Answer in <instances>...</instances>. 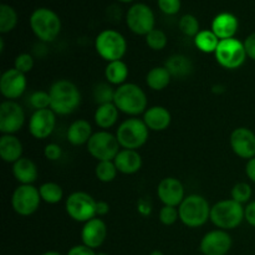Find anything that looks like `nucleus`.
<instances>
[{
    "label": "nucleus",
    "instance_id": "nucleus-46",
    "mask_svg": "<svg viewBox=\"0 0 255 255\" xmlns=\"http://www.w3.org/2000/svg\"><path fill=\"white\" fill-rule=\"evenodd\" d=\"M246 174H247V177L249 178V181H252L253 183H255V157L254 158L249 159V161L247 162Z\"/></svg>",
    "mask_w": 255,
    "mask_h": 255
},
{
    "label": "nucleus",
    "instance_id": "nucleus-21",
    "mask_svg": "<svg viewBox=\"0 0 255 255\" xmlns=\"http://www.w3.org/2000/svg\"><path fill=\"white\" fill-rule=\"evenodd\" d=\"M239 29L238 17L231 12H221L212 21V31L219 37V40L232 39Z\"/></svg>",
    "mask_w": 255,
    "mask_h": 255
},
{
    "label": "nucleus",
    "instance_id": "nucleus-19",
    "mask_svg": "<svg viewBox=\"0 0 255 255\" xmlns=\"http://www.w3.org/2000/svg\"><path fill=\"white\" fill-rule=\"evenodd\" d=\"M107 238V226L100 217L84 223L81 229L82 244L91 249H97L105 243Z\"/></svg>",
    "mask_w": 255,
    "mask_h": 255
},
{
    "label": "nucleus",
    "instance_id": "nucleus-47",
    "mask_svg": "<svg viewBox=\"0 0 255 255\" xmlns=\"http://www.w3.org/2000/svg\"><path fill=\"white\" fill-rule=\"evenodd\" d=\"M110 212V204L105 201H97L96 206V213L97 217H104L107 216Z\"/></svg>",
    "mask_w": 255,
    "mask_h": 255
},
{
    "label": "nucleus",
    "instance_id": "nucleus-12",
    "mask_svg": "<svg viewBox=\"0 0 255 255\" xmlns=\"http://www.w3.org/2000/svg\"><path fill=\"white\" fill-rule=\"evenodd\" d=\"M126 24L127 27L136 35H143L146 36L148 32L156 29V17L154 12L148 5L137 2L133 4L126 14Z\"/></svg>",
    "mask_w": 255,
    "mask_h": 255
},
{
    "label": "nucleus",
    "instance_id": "nucleus-30",
    "mask_svg": "<svg viewBox=\"0 0 255 255\" xmlns=\"http://www.w3.org/2000/svg\"><path fill=\"white\" fill-rule=\"evenodd\" d=\"M219 37L212 30H201L194 37V45L204 54H214L219 45Z\"/></svg>",
    "mask_w": 255,
    "mask_h": 255
},
{
    "label": "nucleus",
    "instance_id": "nucleus-28",
    "mask_svg": "<svg viewBox=\"0 0 255 255\" xmlns=\"http://www.w3.org/2000/svg\"><path fill=\"white\" fill-rule=\"evenodd\" d=\"M128 66L122 60L107 62L106 69H105L106 81L111 85H116V86H121V85L126 84L127 79H128Z\"/></svg>",
    "mask_w": 255,
    "mask_h": 255
},
{
    "label": "nucleus",
    "instance_id": "nucleus-36",
    "mask_svg": "<svg viewBox=\"0 0 255 255\" xmlns=\"http://www.w3.org/2000/svg\"><path fill=\"white\" fill-rule=\"evenodd\" d=\"M179 30L188 37H196L201 31L199 21L194 15L186 14L179 19Z\"/></svg>",
    "mask_w": 255,
    "mask_h": 255
},
{
    "label": "nucleus",
    "instance_id": "nucleus-5",
    "mask_svg": "<svg viewBox=\"0 0 255 255\" xmlns=\"http://www.w3.org/2000/svg\"><path fill=\"white\" fill-rule=\"evenodd\" d=\"M30 27L40 41L52 42L61 31V20L54 10L39 7L30 15Z\"/></svg>",
    "mask_w": 255,
    "mask_h": 255
},
{
    "label": "nucleus",
    "instance_id": "nucleus-49",
    "mask_svg": "<svg viewBox=\"0 0 255 255\" xmlns=\"http://www.w3.org/2000/svg\"><path fill=\"white\" fill-rule=\"evenodd\" d=\"M149 255H164L163 252H161L159 249H154V251H152Z\"/></svg>",
    "mask_w": 255,
    "mask_h": 255
},
{
    "label": "nucleus",
    "instance_id": "nucleus-18",
    "mask_svg": "<svg viewBox=\"0 0 255 255\" xmlns=\"http://www.w3.org/2000/svg\"><path fill=\"white\" fill-rule=\"evenodd\" d=\"M157 197L163 206L179 207L186 198L183 183L174 177L163 178L157 187Z\"/></svg>",
    "mask_w": 255,
    "mask_h": 255
},
{
    "label": "nucleus",
    "instance_id": "nucleus-50",
    "mask_svg": "<svg viewBox=\"0 0 255 255\" xmlns=\"http://www.w3.org/2000/svg\"><path fill=\"white\" fill-rule=\"evenodd\" d=\"M119 1H121V2H131V1H133V0H119Z\"/></svg>",
    "mask_w": 255,
    "mask_h": 255
},
{
    "label": "nucleus",
    "instance_id": "nucleus-48",
    "mask_svg": "<svg viewBox=\"0 0 255 255\" xmlns=\"http://www.w3.org/2000/svg\"><path fill=\"white\" fill-rule=\"evenodd\" d=\"M41 255H62V254L56 251H49V252H45V253H42Z\"/></svg>",
    "mask_w": 255,
    "mask_h": 255
},
{
    "label": "nucleus",
    "instance_id": "nucleus-16",
    "mask_svg": "<svg viewBox=\"0 0 255 255\" xmlns=\"http://www.w3.org/2000/svg\"><path fill=\"white\" fill-rule=\"evenodd\" d=\"M56 126V114L51 109L36 110L29 121V132L34 138L45 139L50 137Z\"/></svg>",
    "mask_w": 255,
    "mask_h": 255
},
{
    "label": "nucleus",
    "instance_id": "nucleus-34",
    "mask_svg": "<svg viewBox=\"0 0 255 255\" xmlns=\"http://www.w3.org/2000/svg\"><path fill=\"white\" fill-rule=\"evenodd\" d=\"M115 91H116V89L114 90L111 84H109V82H100V84H97L94 87L92 96H94V100L97 104V106L104 104H111V102H114L115 99Z\"/></svg>",
    "mask_w": 255,
    "mask_h": 255
},
{
    "label": "nucleus",
    "instance_id": "nucleus-39",
    "mask_svg": "<svg viewBox=\"0 0 255 255\" xmlns=\"http://www.w3.org/2000/svg\"><path fill=\"white\" fill-rule=\"evenodd\" d=\"M158 218L159 222H161L163 226H173V224L179 219L178 207L163 206L159 209Z\"/></svg>",
    "mask_w": 255,
    "mask_h": 255
},
{
    "label": "nucleus",
    "instance_id": "nucleus-23",
    "mask_svg": "<svg viewBox=\"0 0 255 255\" xmlns=\"http://www.w3.org/2000/svg\"><path fill=\"white\" fill-rule=\"evenodd\" d=\"M22 143L15 134L0 137V157L6 163H15L22 157Z\"/></svg>",
    "mask_w": 255,
    "mask_h": 255
},
{
    "label": "nucleus",
    "instance_id": "nucleus-24",
    "mask_svg": "<svg viewBox=\"0 0 255 255\" xmlns=\"http://www.w3.org/2000/svg\"><path fill=\"white\" fill-rule=\"evenodd\" d=\"M12 176L20 184H32L39 177L36 164L26 157H21L12 163Z\"/></svg>",
    "mask_w": 255,
    "mask_h": 255
},
{
    "label": "nucleus",
    "instance_id": "nucleus-41",
    "mask_svg": "<svg viewBox=\"0 0 255 255\" xmlns=\"http://www.w3.org/2000/svg\"><path fill=\"white\" fill-rule=\"evenodd\" d=\"M181 0H158V7L163 14L176 15L181 10Z\"/></svg>",
    "mask_w": 255,
    "mask_h": 255
},
{
    "label": "nucleus",
    "instance_id": "nucleus-44",
    "mask_svg": "<svg viewBox=\"0 0 255 255\" xmlns=\"http://www.w3.org/2000/svg\"><path fill=\"white\" fill-rule=\"evenodd\" d=\"M244 218L249 226L255 228V201H251L244 207Z\"/></svg>",
    "mask_w": 255,
    "mask_h": 255
},
{
    "label": "nucleus",
    "instance_id": "nucleus-11",
    "mask_svg": "<svg viewBox=\"0 0 255 255\" xmlns=\"http://www.w3.org/2000/svg\"><path fill=\"white\" fill-rule=\"evenodd\" d=\"M41 197L39 188L32 184H20L11 196V207L16 214L29 217L39 209Z\"/></svg>",
    "mask_w": 255,
    "mask_h": 255
},
{
    "label": "nucleus",
    "instance_id": "nucleus-15",
    "mask_svg": "<svg viewBox=\"0 0 255 255\" xmlns=\"http://www.w3.org/2000/svg\"><path fill=\"white\" fill-rule=\"evenodd\" d=\"M27 80L26 75L20 72L15 67L7 69L2 72L0 77V92L6 100H12L21 97L26 91Z\"/></svg>",
    "mask_w": 255,
    "mask_h": 255
},
{
    "label": "nucleus",
    "instance_id": "nucleus-43",
    "mask_svg": "<svg viewBox=\"0 0 255 255\" xmlns=\"http://www.w3.org/2000/svg\"><path fill=\"white\" fill-rule=\"evenodd\" d=\"M244 47H246L247 56L255 61V32H252L247 39L244 40Z\"/></svg>",
    "mask_w": 255,
    "mask_h": 255
},
{
    "label": "nucleus",
    "instance_id": "nucleus-26",
    "mask_svg": "<svg viewBox=\"0 0 255 255\" xmlns=\"http://www.w3.org/2000/svg\"><path fill=\"white\" fill-rule=\"evenodd\" d=\"M119 115L120 111L114 102L99 105L94 115L95 124L101 129L107 131V129H110L116 125L117 120H119Z\"/></svg>",
    "mask_w": 255,
    "mask_h": 255
},
{
    "label": "nucleus",
    "instance_id": "nucleus-13",
    "mask_svg": "<svg viewBox=\"0 0 255 255\" xmlns=\"http://www.w3.org/2000/svg\"><path fill=\"white\" fill-rule=\"evenodd\" d=\"M25 124V111L16 101L5 100L0 105V132L15 134Z\"/></svg>",
    "mask_w": 255,
    "mask_h": 255
},
{
    "label": "nucleus",
    "instance_id": "nucleus-25",
    "mask_svg": "<svg viewBox=\"0 0 255 255\" xmlns=\"http://www.w3.org/2000/svg\"><path fill=\"white\" fill-rule=\"evenodd\" d=\"M92 134V126L87 120H76L67 128V141L72 146H82L89 143Z\"/></svg>",
    "mask_w": 255,
    "mask_h": 255
},
{
    "label": "nucleus",
    "instance_id": "nucleus-52",
    "mask_svg": "<svg viewBox=\"0 0 255 255\" xmlns=\"http://www.w3.org/2000/svg\"><path fill=\"white\" fill-rule=\"evenodd\" d=\"M199 255H204V254H199Z\"/></svg>",
    "mask_w": 255,
    "mask_h": 255
},
{
    "label": "nucleus",
    "instance_id": "nucleus-6",
    "mask_svg": "<svg viewBox=\"0 0 255 255\" xmlns=\"http://www.w3.org/2000/svg\"><path fill=\"white\" fill-rule=\"evenodd\" d=\"M149 129L143 122L137 117L125 120L117 127L116 137L121 148L137 151L148 141Z\"/></svg>",
    "mask_w": 255,
    "mask_h": 255
},
{
    "label": "nucleus",
    "instance_id": "nucleus-40",
    "mask_svg": "<svg viewBox=\"0 0 255 255\" xmlns=\"http://www.w3.org/2000/svg\"><path fill=\"white\" fill-rule=\"evenodd\" d=\"M14 67L16 70H19L20 72L26 75L34 67V57L30 54H27V52L19 54L14 60Z\"/></svg>",
    "mask_w": 255,
    "mask_h": 255
},
{
    "label": "nucleus",
    "instance_id": "nucleus-37",
    "mask_svg": "<svg viewBox=\"0 0 255 255\" xmlns=\"http://www.w3.org/2000/svg\"><path fill=\"white\" fill-rule=\"evenodd\" d=\"M232 199H234L236 202L241 204H246L251 202L252 196H253V189L249 183L246 182H239V183L234 184V187L232 188L231 192Z\"/></svg>",
    "mask_w": 255,
    "mask_h": 255
},
{
    "label": "nucleus",
    "instance_id": "nucleus-4",
    "mask_svg": "<svg viewBox=\"0 0 255 255\" xmlns=\"http://www.w3.org/2000/svg\"><path fill=\"white\" fill-rule=\"evenodd\" d=\"M244 218L243 204L238 203L234 199H223L217 202L211 209V222L222 231H233L238 228Z\"/></svg>",
    "mask_w": 255,
    "mask_h": 255
},
{
    "label": "nucleus",
    "instance_id": "nucleus-8",
    "mask_svg": "<svg viewBox=\"0 0 255 255\" xmlns=\"http://www.w3.org/2000/svg\"><path fill=\"white\" fill-rule=\"evenodd\" d=\"M97 201L86 192L77 191L70 194L65 202V209L71 219L79 223H86L97 217Z\"/></svg>",
    "mask_w": 255,
    "mask_h": 255
},
{
    "label": "nucleus",
    "instance_id": "nucleus-14",
    "mask_svg": "<svg viewBox=\"0 0 255 255\" xmlns=\"http://www.w3.org/2000/svg\"><path fill=\"white\" fill-rule=\"evenodd\" d=\"M233 246L231 234L227 231L214 229L203 236L199 249L204 255H227Z\"/></svg>",
    "mask_w": 255,
    "mask_h": 255
},
{
    "label": "nucleus",
    "instance_id": "nucleus-9",
    "mask_svg": "<svg viewBox=\"0 0 255 255\" xmlns=\"http://www.w3.org/2000/svg\"><path fill=\"white\" fill-rule=\"evenodd\" d=\"M214 56L222 67L228 70L239 69L248 59L244 42L236 37L221 40Z\"/></svg>",
    "mask_w": 255,
    "mask_h": 255
},
{
    "label": "nucleus",
    "instance_id": "nucleus-7",
    "mask_svg": "<svg viewBox=\"0 0 255 255\" xmlns=\"http://www.w3.org/2000/svg\"><path fill=\"white\" fill-rule=\"evenodd\" d=\"M96 52L107 62L122 60L127 51V41L117 30H102L95 40Z\"/></svg>",
    "mask_w": 255,
    "mask_h": 255
},
{
    "label": "nucleus",
    "instance_id": "nucleus-29",
    "mask_svg": "<svg viewBox=\"0 0 255 255\" xmlns=\"http://www.w3.org/2000/svg\"><path fill=\"white\" fill-rule=\"evenodd\" d=\"M172 75L169 74L166 66L152 67L146 75V84L153 91H162L169 85Z\"/></svg>",
    "mask_w": 255,
    "mask_h": 255
},
{
    "label": "nucleus",
    "instance_id": "nucleus-20",
    "mask_svg": "<svg viewBox=\"0 0 255 255\" xmlns=\"http://www.w3.org/2000/svg\"><path fill=\"white\" fill-rule=\"evenodd\" d=\"M143 122L149 131L162 132L166 131L172 122V115L166 107L152 106L143 114Z\"/></svg>",
    "mask_w": 255,
    "mask_h": 255
},
{
    "label": "nucleus",
    "instance_id": "nucleus-1",
    "mask_svg": "<svg viewBox=\"0 0 255 255\" xmlns=\"http://www.w3.org/2000/svg\"><path fill=\"white\" fill-rule=\"evenodd\" d=\"M50 109L60 116H66L79 109L81 104V92L72 81L61 79L55 81L49 89Z\"/></svg>",
    "mask_w": 255,
    "mask_h": 255
},
{
    "label": "nucleus",
    "instance_id": "nucleus-2",
    "mask_svg": "<svg viewBox=\"0 0 255 255\" xmlns=\"http://www.w3.org/2000/svg\"><path fill=\"white\" fill-rule=\"evenodd\" d=\"M114 104L116 105L120 112L131 117L143 115L148 109L146 92L138 85L132 82H126L117 87L115 91Z\"/></svg>",
    "mask_w": 255,
    "mask_h": 255
},
{
    "label": "nucleus",
    "instance_id": "nucleus-33",
    "mask_svg": "<svg viewBox=\"0 0 255 255\" xmlns=\"http://www.w3.org/2000/svg\"><path fill=\"white\" fill-rule=\"evenodd\" d=\"M117 167L114 161H101L96 164L95 168V174L96 178L102 183H110V182L115 181L117 177Z\"/></svg>",
    "mask_w": 255,
    "mask_h": 255
},
{
    "label": "nucleus",
    "instance_id": "nucleus-10",
    "mask_svg": "<svg viewBox=\"0 0 255 255\" xmlns=\"http://www.w3.org/2000/svg\"><path fill=\"white\" fill-rule=\"evenodd\" d=\"M120 147L121 146L117 141L116 134L105 131V129H100V131L94 132L90 138L87 143V151L99 162L114 161L117 153L121 151Z\"/></svg>",
    "mask_w": 255,
    "mask_h": 255
},
{
    "label": "nucleus",
    "instance_id": "nucleus-51",
    "mask_svg": "<svg viewBox=\"0 0 255 255\" xmlns=\"http://www.w3.org/2000/svg\"><path fill=\"white\" fill-rule=\"evenodd\" d=\"M96 255H109V254L104 253V252H100V253H96Z\"/></svg>",
    "mask_w": 255,
    "mask_h": 255
},
{
    "label": "nucleus",
    "instance_id": "nucleus-42",
    "mask_svg": "<svg viewBox=\"0 0 255 255\" xmlns=\"http://www.w3.org/2000/svg\"><path fill=\"white\" fill-rule=\"evenodd\" d=\"M44 156L45 158L49 159V161H59L62 156V148L60 147V144L57 143L46 144L44 149Z\"/></svg>",
    "mask_w": 255,
    "mask_h": 255
},
{
    "label": "nucleus",
    "instance_id": "nucleus-31",
    "mask_svg": "<svg viewBox=\"0 0 255 255\" xmlns=\"http://www.w3.org/2000/svg\"><path fill=\"white\" fill-rule=\"evenodd\" d=\"M39 192L41 201H44L47 204L60 203L62 197H64V191H62L61 186L55 183V182H45V183H42L40 186Z\"/></svg>",
    "mask_w": 255,
    "mask_h": 255
},
{
    "label": "nucleus",
    "instance_id": "nucleus-27",
    "mask_svg": "<svg viewBox=\"0 0 255 255\" xmlns=\"http://www.w3.org/2000/svg\"><path fill=\"white\" fill-rule=\"evenodd\" d=\"M164 66L168 70L169 74L172 75V77H177V79H184L193 71L192 61L186 55L182 54L172 55L171 57H168Z\"/></svg>",
    "mask_w": 255,
    "mask_h": 255
},
{
    "label": "nucleus",
    "instance_id": "nucleus-17",
    "mask_svg": "<svg viewBox=\"0 0 255 255\" xmlns=\"http://www.w3.org/2000/svg\"><path fill=\"white\" fill-rule=\"evenodd\" d=\"M229 144L234 153L249 161L255 157V133L248 127H238L229 137Z\"/></svg>",
    "mask_w": 255,
    "mask_h": 255
},
{
    "label": "nucleus",
    "instance_id": "nucleus-32",
    "mask_svg": "<svg viewBox=\"0 0 255 255\" xmlns=\"http://www.w3.org/2000/svg\"><path fill=\"white\" fill-rule=\"evenodd\" d=\"M17 24V14L12 6L7 4L0 5V32L6 34L15 29Z\"/></svg>",
    "mask_w": 255,
    "mask_h": 255
},
{
    "label": "nucleus",
    "instance_id": "nucleus-45",
    "mask_svg": "<svg viewBox=\"0 0 255 255\" xmlns=\"http://www.w3.org/2000/svg\"><path fill=\"white\" fill-rule=\"evenodd\" d=\"M66 255H96V252L84 244H79V246H74L72 248H70Z\"/></svg>",
    "mask_w": 255,
    "mask_h": 255
},
{
    "label": "nucleus",
    "instance_id": "nucleus-22",
    "mask_svg": "<svg viewBox=\"0 0 255 255\" xmlns=\"http://www.w3.org/2000/svg\"><path fill=\"white\" fill-rule=\"evenodd\" d=\"M117 171L122 174H134L142 168V157L134 149H125L117 153L114 159Z\"/></svg>",
    "mask_w": 255,
    "mask_h": 255
},
{
    "label": "nucleus",
    "instance_id": "nucleus-35",
    "mask_svg": "<svg viewBox=\"0 0 255 255\" xmlns=\"http://www.w3.org/2000/svg\"><path fill=\"white\" fill-rule=\"evenodd\" d=\"M144 40H146L147 46L153 50V51H161L168 44L166 32L161 29H153L144 36Z\"/></svg>",
    "mask_w": 255,
    "mask_h": 255
},
{
    "label": "nucleus",
    "instance_id": "nucleus-3",
    "mask_svg": "<svg viewBox=\"0 0 255 255\" xmlns=\"http://www.w3.org/2000/svg\"><path fill=\"white\" fill-rule=\"evenodd\" d=\"M209 202L199 194L186 196L178 207L179 221L188 228H199L211 219Z\"/></svg>",
    "mask_w": 255,
    "mask_h": 255
},
{
    "label": "nucleus",
    "instance_id": "nucleus-38",
    "mask_svg": "<svg viewBox=\"0 0 255 255\" xmlns=\"http://www.w3.org/2000/svg\"><path fill=\"white\" fill-rule=\"evenodd\" d=\"M29 104L32 109L36 110H45L50 109V94L49 91H35L30 95L29 97Z\"/></svg>",
    "mask_w": 255,
    "mask_h": 255
}]
</instances>
